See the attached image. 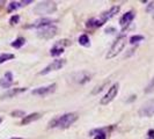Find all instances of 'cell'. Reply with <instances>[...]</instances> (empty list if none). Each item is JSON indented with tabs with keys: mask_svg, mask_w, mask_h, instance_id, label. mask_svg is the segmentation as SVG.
Returning <instances> with one entry per match:
<instances>
[{
	"mask_svg": "<svg viewBox=\"0 0 154 139\" xmlns=\"http://www.w3.org/2000/svg\"><path fill=\"white\" fill-rule=\"evenodd\" d=\"M65 63H66L65 59H56V60H53L50 65H48V66L43 70V71H41L40 74H41V76H45V74H48V73H50V72H52V71H57V70H60V68L65 65Z\"/></svg>",
	"mask_w": 154,
	"mask_h": 139,
	"instance_id": "ba28073f",
	"label": "cell"
},
{
	"mask_svg": "<svg viewBox=\"0 0 154 139\" xmlns=\"http://www.w3.org/2000/svg\"><path fill=\"white\" fill-rule=\"evenodd\" d=\"M71 78H72V81H74L75 84L82 85V84H86V82H88V81L91 80L92 73H89V72H87V71L75 72V73H73V74L71 76Z\"/></svg>",
	"mask_w": 154,
	"mask_h": 139,
	"instance_id": "52a82bcc",
	"label": "cell"
},
{
	"mask_svg": "<svg viewBox=\"0 0 154 139\" xmlns=\"http://www.w3.org/2000/svg\"><path fill=\"white\" fill-rule=\"evenodd\" d=\"M19 20H20V16H19V15H13V16L11 18V20H10V23H11V25H16V23L19 22Z\"/></svg>",
	"mask_w": 154,
	"mask_h": 139,
	"instance_id": "d4e9b609",
	"label": "cell"
},
{
	"mask_svg": "<svg viewBox=\"0 0 154 139\" xmlns=\"http://www.w3.org/2000/svg\"><path fill=\"white\" fill-rule=\"evenodd\" d=\"M138 114L141 117H151L152 115H154V99L145 102L139 109Z\"/></svg>",
	"mask_w": 154,
	"mask_h": 139,
	"instance_id": "8992f818",
	"label": "cell"
},
{
	"mask_svg": "<svg viewBox=\"0 0 154 139\" xmlns=\"http://www.w3.org/2000/svg\"><path fill=\"white\" fill-rule=\"evenodd\" d=\"M134 19V13L131 11V12H127V13H125L123 16H122V19H121V21H119V23H121V26H122V29L123 30H125L127 27H129V25L132 22V20Z\"/></svg>",
	"mask_w": 154,
	"mask_h": 139,
	"instance_id": "8fae6325",
	"label": "cell"
},
{
	"mask_svg": "<svg viewBox=\"0 0 154 139\" xmlns=\"http://www.w3.org/2000/svg\"><path fill=\"white\" fill-rule=\"evenodd\" d=\"M25 43H26V40H25L23 37H19V38H16L14 42H12V46L15 48V49H20L21 46L25 45Z\"/></svg>",
	"mask_w": 154,
	"mask_h": 139,
	"instance_id": "2e32d148",
	"label": "cell"
},
{
	"mask_svg": "<svg viewBox=\"0 0 154 139\" xmlns=\"http://www.w3.org/2000/svg\"><path fill=\"white\" fill-rule=\"evenodd\" d=\"M13 84V74L11 72L5 73V76L0 79V87L3 88H10Z\"/></svg>",
	"mask_w": 154,
	"mask_h": 139,
	"instance_id": "7c38bea8",
	"label": "cell"
},
{
	"mask_svg": "<svg viewBox=\"0 0 154 139\" xmlns=\"http://www.w3.org/2000/svg\"><path fill=\"white\" fill-rule=\"evenodd\" d=\"M152 92H154V78L151 80V82L145 88V93H152Z\"/></svg>",
	"mask_w": 154,
	"mask_h": 139,
	"instance_id": "7402d4cb",
	"label": "cell"
},
{
	"mask_svg": "<svg viewBox=\"0 0 154 139\" xmlns=\"http://www.w3.org/2000/svg\"><path fill=\"white\" fill-rule=\"evenodd\" d=\"M22 6V4L21 3H18V1H13V3H11L10 4V6H8V11L10 12H12V11H14V10H18L19 7H21Z\"/></svg>",
	"mask_w": 154,
	"mask_h": 139,
	"instance_id": "ffe728a7",
	"label": "cell"
},
{
	"mask_svg": "<svg viewBox=\"0 0 154 139\" xmlns=\"http://www.w3.org/2000/svg\"><path fill=\"white\" fill-rule=\"evenodd\" d=\"M1 122H3V118H1V117H0V123H1Z\"/></svg>",
	"mask_w": 154,
	"mask_h": 139,
	"instance_id": "f546056e",
	"label": "cell"
},
{
	"mask_svg": "<svg viewBox=\"0 0 154 139\" xmlns=\"http://www.w3.org/2000/svg\"><path fill=\"white\" fill-rule=\"evenodd\" d=\"M118 87H119V85L118 84H115V85H112L110 88H109V91H108V93L102 97V100H101V104H103V106H106V104H108V103H110L116 96H117V94H118Z\"/></svg>",
	"mask_w": 154,
	"mask_h": 139,
	"instance_id": "9c48e42d",
	"label": "cell"
},
{
	"mask_svg": "<svg viewBox=\"0 0 154 139\" xmlns=\"http://www.w3.org/2000/svg\"><path fill=\"white\" fill-rule=\"evenodd\" d=\"M146 11H147V13H149V14H152V15L154 16V1H153V3H151V4L147 6Z\"/></svg>",
	"mask_w": 154,
	"mask_h": 139,
	"instance_id": "cb8c5ba5",
	"label": "cell"
},
{
	"mask_svg": "<svg viewBox=\"0 0 154 139\" xmlns=\"http://www.w3.org/2000/svg\"><path fill=\"white\" fill-rule=\"evenodd\" d=\"M11 139H23V138H11Z\"/></svg>",
	"mask_w": 154,
	"mask_h": 139,
	"instance_id": "f1b7e54d",
	"label": "cell"
},
{
	"mask_svg": "<svg viewBox=\"0 0 154 139\" xmlns=\"http://www.w3.org/2000/svg\"><path fill=\"white\" fill-rule=\"evenodd\" d=\"M57 27L56 26H45V27H42V28H38L37 30V35L38 37L41 38H44V40H49V38H52L56 34H57Z\"/></svg>",
	"mask_w": 154,
	"mask_h": 139,
	"instance_id": "5b68a950",
	"label": "cell"
},
{
	"mask_svg": "<svg viewBox=\"0 0 154 139\" xmlns=\"http://www.w3.org/2000/svg\"><path fill=\"white\" fill-rule=\"evenodd\" d=\"M38 118H41V114L34 112V114H30L28 116H25L23 119H22V122H21V124L22 125H26V124H29V123H31L34 121H37Z\"/></svg>",
	"mask_w": 154,
	"mask_h": 139,
	"instance_id": "4fadbf2b",
	"label": "cell"
},
{
	"mask_svg": "<svg viewBox=\"0 0 154 139\" xmlns=\"http://www.w3.org/2000/svg\"><path fill=\"white\" fill-rule=\"evenodd\" d=\"M148 139H154V130H148Z\"/></svg>",
	"mask_w": 154,
	"mask_h": 139,
	"instance_id": "83f0119b",
	"label": "cell"
},
{
	"mask_svg": "<svg viewBox=\"0 0 154 139\" xmlns=\"http://www.w3.org/2000/svg\"><path fill=\"white\" fill-rule=\"evenodd\" d=\"M13 58H14V55H12V53H1L0 55V64L5 63L7 60H11Z\"/></svg>",
	"mask_w": 154,
	"mask_h": 139,
	"instance_id": "d6986e66",
	"label": "cell"
},
{
	"mask_svg": "<svg viewBox=\"0 0 154 139\" xmlns=\"http://www.w3.org/2000/svg\"><path fill=\"white\" fill-rule=\"evenodd\" d=\"M56 87H57V85H56V84H52V85H49V86H46V87H40V88H36V89H34L31 93H33L34 95L45 96V95L52 94V93L56 91Z\"/></svg>",
	"mask_w": 154,
	"mask_h": 139,
	"instance_id": "30bf717a",
	"label": "cell"
},
{
	"mask_svg": "<svg viewBox=\"0 0 154 139\" xmlns=\"http://www.w3.org/2000/svg\"><path fill=\"white\" fill-rule=\"evenodd\" d=\"M93 132H97V134L95 136L94 139H106V133L102 131V130H95Z\"/></svg>",
	"mask_w": 154,
	"mask_h": 139,
	"instance_id": "603a6c76",
	"label": "cell"
},
{
	"mask_svg": "<svg viewBox=\"0 0 154 139\" xmlns=\"http://www.w3.org/2000/svg\"><path fill=\"white\" fill-rule=\"evenodd\" d=\"M27 91V88H14V89H11V91H8V92H6L1 97L3 99H7V97H13V96H15L16 94H20V93H22V92H26Z\"/></svg>",
	"mask_w": 154,
	"mask_h": 139,
	"instance_id": "9a60e30c",
	"label": "cell"
},
{
	"mask_svg": "<svg viewBox=\"0 0 154 139\" xmlns=\"http://www.w3.org/2000/svg\"><path fill=\"white\" fill-rule=\"evenodd\" d=\"M12 116H14V117H21V116H26L25 115V111H22V110H16V111H13L12 112Z\"/></svg>",
	"mask_w": 154,
	"mask_h": 139,
	"instance_id": "484cf974",
	"label": "cell"
},
{
	"mask_svg": "<svg viewBox=\"0 0 154 139\" xmlns=\"http://www.w3.org/2000/svg\"><path fill=\"white\" fill-rule=\"evenodd\" d=\"M64 52V48H61V46H59V45H57V44H55V46L51 49V51H50V53H51V56H59V55H61Z\"/></svg>",
	"mask_w": 154,
	"mask_h": 139,
	"instance_id": "e0dca14e",
	"label": "cell"
},
{
	"mask_svg": "<svg viewBox=\"0 0 154 139\" xmlns=\"http://www.w3.org/2000/svg\"><path fill=\"white\" fill-rule=\"evenodd\" d=\"M79 43H80L81 45H84V46H89V45H91L89 38H88L87 35H81V36L79 37Z\"/></svg>",
	"mask_w": 154,
	"mask_h": 139,
	"instance_id": "ac0fdd59",
	"label": "cell"
},
{
	"mask_svg": "<svg viewBox=\"0 0 154 139\" xmlns=\"http://www.w3.org/2000/svg\"><path fill=\"white\" fill-rule=\"evenodd\" d=\"M125 45H126V36L122 35V36H119V37L114 42V44L111 45L110 50H109L108 53H107V58H108V59H111V58L116 57L118 53H121V51H123V49H124Z\"/></svg>",
	"mask_w": 154,
	"mask_h": 139,
	"instance_id": "3957f363",
	"label": "cell"
},
{
	"mask_svg": "<svg viewBox=\"0 0 154 139\" xmlns=\"http://www.w3.org/2000/svg\"><path fill=\"white\" fill-rule=\"evenodd\" d=\"M76 119H78V116L73 112H68V114H65L63 116H60L59 118H56L53 121L50 122L49 126L50 127H55V126H58L60 129H66L68 126H71Z\"/></svg>",
	"mask_w": 154,
	"mask_h": 139,
	"instance_id": "7a4b0ae2",
	"label": "cell"
},
{
	"mask_svg": "<svg viewBox=\"0 0 154 139\" xmlns=\"http://www.w3.org/2000/svg\"><path fill=\"white\" fill-rule=\"evenodd\" d=\"M50 25H52V20H50V19H40V20L35 21L30 27H34V28H42V27L50 26Z\"/></svg>",
	"mask_w": 154,
	"mask_h": 139,
	"instance_id": "5bb4252c",
	"label": "cell"
},
{
	"mask_svg": "<svg viewBox=\"0 0 154 139\" xmlns=\"http://www.w3.org/2000/svg\"><path fill=\"white\" fill-rule=\"evenodd\" d=\"M144 38H145V37L141 36V35H134V36H132V37L130 38V43H131V44H134V43H138V42L142 41Z\"/></svg>",
	"mask_w": 154,
	"mask_h": 139,
	"instance_id": "44dd1931",
	"label": "cell"
},
{
	"mask_svg": "<svg viewBox=\"0 0 154 139\" xmlns=\"http://www.w3.org/2000/svg\"><path fill=\"white\" fill-rule=\"evenodd\" d=\"M119 6H112L108 12H104L99 19H92L87 22V27H101L103 26L108 20H110L112 16H115L119 12Z\"/></svg>",
	"mask_w": 154,
	"mask_h": 139,
	"instance_id": "6da1fadb",
	"label": "cell"
},
{
	"mask_svg": "<svg viewBox=\"0 0 154 139\" xmlns=\"http://www.w3.org/2000/svg\"><path fill=\"white\" fill-rule=\"evenodd\" d=\"M57 10V5L55 3H51V1H44V3H40L35 8H34V12L36 14H52L55 11Z\"/></svg>",
	"mask_w": 154,
	"mask_h": 139,
	"instance_id": "277c9868",
	"label": "cell"
},
{
	"mask_svg": "<svg viewBox=\"0 0 154 139\" xmlns=\"http://www.w3.org/2000/svg\"><path fill=\"white\" fill-rule=\"evenodd\" d=\"M107 85H108V81H107V82H104L102 86H100V87H96V89H94V91H93V94H96V93L101 92V91H102V89H103V88H104Z\"/></svg>",
	"mask_w": 154,
	"mask_h": 139,
	"instance_id": "4316f807",
	"label": "cell"
}]
</instances>
